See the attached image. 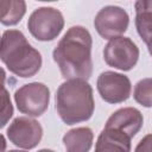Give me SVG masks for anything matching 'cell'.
<instances>
[{
  "label": "cell",
  "instance_id": "1",
  "mask_svg": "<svg viewBox=\"0 0 152 152\" xmlns=\"http://www.w3.org/2000/svg\"><path fill=\"white\" fill-rule=\"evenodd\" d=\"M93 38L90 32L80 25L71 26L59 39L52 57L65 80L88 81L93 74Z\"/></svg>",
  "mask_w": 152,
  "mask_h": 152
},
{
  "label": "cell",
  "instance_id": "2",
  "mask_svg": "<svg viewBox=\"0 0 152 152\" xmlns=\"http://www.w3.org/2000/svg\"><path fill=\"white\" fill-rule=\"evenodd\" d=\"M55 108L69 126L89 120L95 109L91 86L84 80H66L56 91Z\"/></svg>",
  "mask_w": 152,
  "mask_h": 152
},
{
  "label": "cell",
  "instance_id": "3",
  "mask_svg": "<svg viewBox=\"0 0 152 152\" xmlns=\"http://www.w3.org/2000/svg\"><path fill=\"white\" fill-rule=\"evenodd\" d=\"M0 58L15 76L28 78L42 68L43 58L19 30H6L1 37Z\"/></svg>",
  "mask_w": 152,
  "mask_h": 152
},
{
  "label": "cell",
  "instance_id": "4",
  "mask_svg": "<svg viewBox=\"0 0 152 152\" xmlns=\"http://www.w3.org/2000/svg\"><path fill=\"white\" fill-rule=\"evenodd\" d=\"M63 27V14L55 7H38L31 13L27 20V28L30 33L40 42H51L56 39Z\"/></svg>",
  "mask_w": 152,
  "mask_h": 152
},
{
  "label": "cell",
  "instance_id": "5",
  "mask_svg": "<svg viewBox=\"0 0 152 152\" xmlns=\"http://www.w3.org/2000/svg\"><path fill=\"white\" fill-rule=\"evenodd\" d=\"M14 101L20 113L30 118H38L49 107L50 90L42 82H31L15 90Z\"/></svg>",
  "mask_w": 152,
  "mask_h": 152
},
{
  "label": "cell",
  "instance_id": "6",
  "mask_svg": "<svg viewBox=\"0 0 152 152\" xmlns=\"http://www.w3.org/2000/svg\"><path fill=\"white\" fill-rule=\"evenodd\" d=\"M139 48L129 37H116L110 39L103 49L104 62L121 71L132 70L139 59Z\"/></svg>",
  "mask_w": 152,
  "mask_h": 152
},
{
  "label": "cell",
  "instance_id": "7",
  "mask_svg": "<svg viewBox=\"0 0 152 152\" xmlns=\"http://www.w3.org/2000/svg\"><path fill=\"white\" fill-rule=\"evenodd\" d=\"M129 25V15L120 6L108 5L102 7L95 15L94 26L97 33L104 39L121 37Z\"/></svg>",
  "mask_w": 152,
  "mask_h": 152
},
{
  "label": "cell",
  "instance_id": "8",
  "mask_svg": "<svg viewBox=\"0 0 152 152\" xmlns=\"http://www.w3.org/2000/svg\"><path fill=\"white\" fill-rule=\"evenodd\" d=\"M96 88L104 102L115 104L129 99L132 83L128 76L120 72L106 70L99 75Z\"/></svg>",
  "mask_w": 152,
  "mask_h": 152
},
{
  "label": "cell",
  "instance_id": "9",
  "mask_svg": "<svg viewBox=\"0 0 152 152\" xmlns=\"http://www.w3.org/2000/svg\"><path fill=\"white\" fill-rule=\"evenodd\" d=\"M8 140L17 147L24 150L34 148L43 138L42 125L30 116H18L6 131Z\"/></svg>",
  "mask_w": 152,
  "mask_h": 152
},
{
  "label": "cell",
  "instance_id": "10",
  "mask_svg": "<svg viewBox=\"0 0 152 152\" xmlns=\"http://www.w3.org/2000/svg\"><path fill=\"white\" fill-rule=\"evenodd\" d=\"M144 118L139 109L134 107H124L115 110L107 120L104 127L114 128L133 138L142 127Z\"/></svg>",
  "mask_w": 152,
  "mask_h": 152
},
{
  "label": "cell",
  "instance_id": "11",
  "mask_svg": "<svg viewBox=\"0 0 152 152\" xmlns=\"http://www.w3.org/2000/svg\"><path fill=\"white\" fill-rule=\"evenodd\" d=\"M131 140L126 133L104 127L97 137L94 152H131Z\"/></svg>",
  "mask_w": 152,
  "mask_h": 152
},
{
  "label": "cell",
  "instance_id": "12",
  "mask_svg": "<svg viewBox=\"0 0 152 152\" xmlns=\"http://www.w3.org/2000/svg\"><path fill=\"white\" fill-rule=\"evenodd\" d=\"M94 133L89 127H76L63 135L65 152H89L93 146Z\"/></svg>",
  "mask_w": 152,
  "mask_h": 152
},
{
  "label": "cell",
  "instance_id": "13",
  "mask_svg": "<svg viewBox=\"0 0 152 152\" xmlns=\"http://www.w3.org/2000/svg\"><path fill=\"white\" fill-rule=\"evenodd\" d=\"M135 28L146 44L152 37V0H138L134 4Z\"/></svg>",
  "mask_w": 152,
  "mask_h": 152
},
{
  "label": "cell",
  "instance_id": "14",
  "mask_svg": "<svg viewBox=\"0 0 152 152\" xmlns=\"http://www.w3.org/2000/svg\"><path fill=\"white\" fill-rule=\"evenodd\" d=\"M0 21L5 26H13L21 21L26 13V2L23 0H1Z\"/></svg>",
  "mask_w": 152,
  "mask_h": 152
},
{
  "label": "cell",
  "instance_id": "15",
  "mask_svg": "<svg viewBox=\"0 0 152 152\" xmlns=\"http://www.w3.org/2000/svg\"><path fill=\"white\" fill-rule=\"evenodd\" d=\"M133 97L142 107H152V77L142 78L137 82L133 90Z\"/></svg>",
  "mask_w": 152,
  "mask_h": 152
},
{
  "label": "cell",
  "instance_id": "16",
  "mask_svg": "<svg viewBox=\"0 0 152 152\" xmlns=\"http://www.w3.org/2000/svg\"><path fill=\"white\" fill-rule=\"evenodd\" d=\"M2 109H1V115H2V119H1V127H5V125L7 124V121L12 118L13 115V107H12V103H11V100L8 97V93L6 90V88L4 87L2 89Z\"/></svg>",
  "mask_w": 152,
  "mask_h": 152
},
{
  "label": "cell",
  "instance_id": "17",
  "mask_svg": "<svg viewBox=\"0 0 152 152\" xmlns=\"http://www.w3.org/2000/svg\"><path fill=\"white\" fill-rule=\"evenodd\" d=\"M134 152H152V133L146 134L135 146Z\"/></svg>",
  "mask_w": 152,
  "mask_h": 152
},
{
  "label": "cell",
  "instance_id": "18",
  "mask_svg": "<svg viewBox=\"0 0 152 152\" xmlns=\"http://www.w3.org/2000/svg\"><path fill=\"white\" fill-rule=\"evenodd\" d=\"M146 45H147V50H148V53L151 55V57H152V37L147 40V43H146Z\"/></svg>",
  "mask_w": 152,
  "mask_h": 152
},
{
  "label": "cell",
  "instance_id": "19",
  "mask_svg": "<svg viewBox=\"0 0 152 152\" xmlns=\"http://www.w3.org/2000/svg\"><path fill=\"white\" fill-rule=\"evenodd\" d=\"M37 152H55V151H52V150H50V148H42V150L37 151Z\"/></svg>",
  "mask_w": 152,
  "mask_h": 152
},
{
  "label": "cell",
  "instance_id": "20",
  "mask_svg": "<svg viewBox=\"0 0 152 152\" xmlns=\"http://www.w3.org/2000/svg\"><path fill=\"white\" fill-rule=\"evenodd\" d=\"M7 152H26V151H19V150H10Z\"/></svg>",
  "mask_w": 152,
  "mask_h": 152
}]
</instances>
